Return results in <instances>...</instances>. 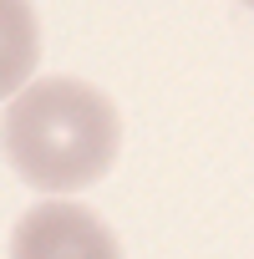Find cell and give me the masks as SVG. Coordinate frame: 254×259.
Masks as SVG:
<instances>
[{"label":"cell","mask_w":254,"mask_h":259,"mask_svg":"<svg viewBox=\"0 0 254 259\" xmlns=\"http://www.w3.org/2000/svg\"><path fill=\"white\" fill-rule=\"evenodd\" d=\"M122 148L112 97L81 76H46L6 107V158L41 193H76L107 178Z\"/></svg>","instance_id":"cell-1"},{"label":"cell","mask_w":254,"mask_h":259,"mask_svg":"<svg viewBox=\"0 0 254 259\" xmlns=\"http://www.w3.org/2000/svg\"><path fill=\"white\" fill-rule=\"evenodd\" d=\"M11 259H122V244L87 203L51 198L21 219Z\"/></svg>","instance_id":"cell-2"},{"label":"cell","mask_w":254,"mask_h":259,"mask_svg":"<svg viewBox=\"0 0 254 259\" xmlns=\"http://www.w3.org/2000/svg\"><path fill=\"white\" fill-rule=\"evenodd\" d=\"M244 6H254V0H244Z\"/></svg>","instance_id":"cell-3"}]
</instances>
